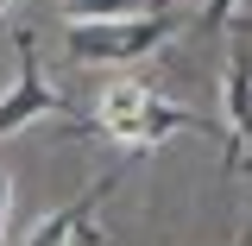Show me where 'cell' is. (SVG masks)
I'll use <instances>...</instances> for the list:
<instances>
[{
	"mask_svg": "<svg viewBox=\"0 0 252 246\" xmlns=\"http://www.w3.org/2000/svg\"><path fill=\"white\" fill-rule=\"evenodd\" d=\"M82 139H107V145H126V152H152L164 139H177V133H215L208 120H195L189 107L177 101H164L152 82H139V76H120V82H107L101 101H94V120L76 126Z\"/></svg>",
	"mask_w": 252,
	"mask_h": 246,
	"instance_id": "obj_1",
	"label": "cell"
},
{
	"mask_svg": "<svg viewBox=\"0 0 252 246\" xmlns=\"http://www.w3.org/2000/svg\"><path fill=\"white\" fill-rule=\"evenodd\" d=\"M189 19L177 6L164 13H139V19H107V26H63L69 32V57L76 63H139L152 57L164 38H177Z\"/></svg>",
	"mask_w": 252,
	"mask_h": 246,
	"instance_id": "obj_2",
	"label": "cell"
},
{
	"mask_svg": "<svg viewBox=\"0 0 252 246\" xmlns=\"http://www.w3.org/2000/svg\"><path fill=\"white\" fill-rule=\"evenodd\" d=\"M13 57H19V76H13V89L0 95V139L32 126V120H44V114H63V95L38 70V38L32 32H13Z\"/></svg>",
	"mask_w": 252,
	"mask_h": 246,
	"instance_id": "obj_3",
	"label": "cell"
},
{
	"mask_svg": "<svg viewBox=\"0 0 252 246\" xmlns=\"http://www.w3.org/2000/svg\"><path fill=\"white\" fill-rule=\"evenodd\" d=\"M252 158V57H227V177Z\"/></svg>",
	"mask_w": 252,
	"mask_h": 246,
	"instance_id": "obj_4",
	"label": "cell"
},
{
	"mask_svg": "<svg viewBox=\"0 0 252 246\" xmlns=\"http://www.w3.org/2000/svg\"><path fill=\"white\" fill-rule=\"evenodd\" d=\"M114 183H120V171H107V177H101L94 189H82V196H76L69 209H57V215H44L38 227H32V240H26V246H76V240H94L101 227H94L89 215H94V202H101V196H107Z\"/></svg>",
	"mask_w": 252,
	"mask_h": 246,
	"instance_id": "obj_5",
	"label": "cell"
},
{
	"mask_svg": "<svg viewBox=\"0 0 252 246\" xmlns=\"http://www.w3.org/2000/svg\"><path fill=\"white\" fill-rule=\"evenodd\" d=\"M139 13H164V0H57L63 26H107V19H139Z\"/></svg>",
	"mask_w": 252,
	"mask_h": 246,
	"instance_id": "obj_6",
	"label": "cell"
},
{
	"mask_svg": "<svg viewBox=\"0 0 252 246\" xmlns=\"http://www.w3.org/2000/svg\"><path fill=\"white\" fill-rule=\"evenodd\" d=\"M233 6H240V0H202V13H195V19H202L208 32H220L227 19H233Z\"/></svg>",
	"mask_w": 252,
	"mask_h": 246,
	"instance_id": "obj_7",
	"label": "cell"
},
{
	"mask_svg": "<svg viewBox=\"0 0 252 246\" xmlns=\"http://www.w3.org/2000/svg\"><path fill=\"white\" fill-rule=\"evenodd\" d=\"M76 246H101V234H94V240H76Z\"/></svg>",
	"mask_w": 252,
	"mask_h": 246,
	"instance_id": "obj_8",
	"label": "cell"
},
{
	"mask_svg": "<svg viewBox=\"0 0 252 246\" xmlns=\"http://www.w3.org/2000/svg\"><path fill=\"white\" fill-rule=\"evenodd\" d=\"M6 6H13V0H0V13H6Z\"/></svg>",
	"mask_w": 252,
	"mask_h": 246,
	"instance_id": "obj_9",
	"label": "cell"
}]
</instances>
